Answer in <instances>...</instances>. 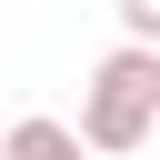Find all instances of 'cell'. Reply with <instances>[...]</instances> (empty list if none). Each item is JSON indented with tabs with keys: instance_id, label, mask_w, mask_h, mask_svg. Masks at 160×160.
<instances>
[{
	"instance_id": "6da1fadb",
	"label": "cell",
	"mask_w": 160,
	"mask_h": 160,
	"mask_svg": "<svg viewBox=\"0 0 160 160\" xmlns=\"http://www.w3.org/2000/svg\"><path fill=\"white\" fill-rule=\"evenodd\" d=\"M160 130V40H120L100 70H90V100H80V150H140Z\"/></svg>"
},
{
	"instance_id": "7a4b0ae2",
	"label": "cell",
	"mask_w": 160,
	"mask_h": 160,
	"mask_svg": "<svg viewBox=\"0 0 160 160\" xmlns=\"http://www.w3.org/2000/svg\"><path fill=\"white\" fill-rule=\"evenodd\" d=\"M0 160H90V150H80V130H70V120H40V110H30V120H10V130H0Z\"/></svg>"
},
{
	"instance_id": "3957f363",
	"label": "cell",
	"mask_w": 160,
	"mask_h": 160,
	"mask_svg": "<svg viewBox=\"0 0 160 160\" xmlns=\"http://www.w3.org/2000/svg\"><path fill=\"white\" fill-rule=\"evenodd\" d=\"M120 30L130 40H160V0H120Z\"/></svg>"
}]
</instances>
